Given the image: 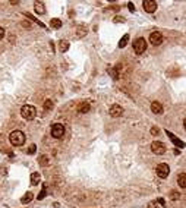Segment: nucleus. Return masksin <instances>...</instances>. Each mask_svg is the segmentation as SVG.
<instances>
[{
  "label": "nucleus",
  "instance_id": "obj_20",
  "mask_svg": "<svg viewBox=\"0 0 186 208\" xmlns=\"http://www.w3.org/2000/svg\"><path fill=\"white\" fill-rule=\"evenodd\" d=\"M53 109V101L51 100H45L44 101V110H50Z\"/></svg>",
  "mask_w": 186,
  "mask_h": 208
},
{
  "label": "nucleus",
  "instance_id": "obj_17",
  "mask_svg": "<svg viewBox=\"0 0 186 208\" xmlns=\"http://www.w3.org/2000/svg\"><path fill=\"white\" fill-rule=\"evenodd\" d=\"M167 135L170 136V139H172V141H173V142H175L176 145H177V147H183V142H182L180 139H177V138H176V136L173 135V133H172V132H169V131H167Z\"/></svg>",
  "mask_w": 186,
  "mask_h": 208
},
{
  "label": "nucleus",
  "instance_id": "obj_13",
  "mask_svg": "<svg viewBox=\"0 0 186 208\" xmlns=\"http://www.w3.org/2000/svg\"><path fill=\"white\" fill-rule=\"evenodd\" d=\"M35 12L37 13H40V15H43L44 12H45V8H44V3H41V2H35Z\"/></svg>",
  "mask_w": 186,
  "mask_h": 208
},
{
  "label": "nucleus",
  "instance_id": "obj_9",
  "mask_svg": "<svg viewBox=\"0 0 186 208\" xmlns=\"http://www.w3.org/2000/svg\"><path fill=\"white\" fill-rule=\"evenodd\" d=\"M150 41H151L153 45H160V44L163 43V35H161V33H158V31L153 33L150 35Z\"/></svg>",
  "mask_w": 186,
  "mask_h": 208
},
{
  "label": "nucleus",
  "instance_id": "obj_10",
  "mask_svg": "<svg viewBox=\"0 0 186 208\" xmlns=\"http://www.w3.org/2000/svg\"><path fill=\"white\" fill-rule=\"evenodd\" d=\"M151 111L155 113V114H163V113H164L163 106H161L158 101H153V103H151Z\"/></svg>",
  "mask_w": 186,
  "mask_h": 208
},
{
  "label": "nucleus",
  "instance_id": "obj_12",
  "mask_svg": "<svg viewBox=\"0 0 186 208\" xmlns=\"http://www.w3.org/2000/svg\"><path fill=\"white\" fill-rule=\"evenodd\" d=\"M33 198H34L33 192H26V194L21 198V202H22V204H28V202H31V201H33Z\"/></svg>",
  "mask_w": 186,
  "mask_h": 208
},
{
  "label": "nucleus",
  "instance_id": "obj_4",
  "mask_svg": "<svg viewBox=\"0 0 186 208\" xmlns=\"http://www.w3.org/2000/svg\"><path fill=\"white\" fill-rule=\"evenodd\" d=\"M133 50H135L136 54H142L144 51L147 50L145 38H138V40H135V43H133Z\"/></svg>",
  "mask_w": 186,
  "mask_h": 208
},
{
  "label": "nucleus",
  "instance_id": "obj_14",
  "mask_svg": "<svg viewBox=\"0 0 186 208\" xmlns=\"http://www.w3.org/2000/svg\"><path fill=\"white\" fill-rule=\"evenodd\" d=\"M40 180H41V177H40V173H37V172H34L33 175H31V185H38L40 183Z\"/></svg>",
  "mask_w": 186,
  "mask_h": 208
},
{
  "label": "nucleus",
  "instance_id": "obj_2",
  "mask_svg": "<svg viewBox=\"0 0 186 208\" xmlns=\"http://www.w3.org/2000/svg\"><path fill=\"white\" fill-rule=\"evenodd\" d=\"M21 114H22L23 119H26V120H33L34 117L37 116V110H35L34 106L26 104V106H23V107L21 109Z\"/></svg>",
  "mask_w": 186,
  "mask_h": 208
},
{
  "label": "nucleus",
  "instance_id": "obj_21",
  "mask_svg": "<svg viewBox=\"0 0 186 208\" xmlns=\"http://www.w3.org/2000/svg\"><path fill=\"white\" fill-rule=\"evenodd\" d=\"M40 163H41L43 166H47V164H48V157H47V155H43V157H41V160H40Z\"/></svg>",
  "mask_w": 186,
  "mask_h": 208
},
{
  "label": "nucleus",
  "instance_id": "obj_5",
  "mask_svg": "<svg viewBox=\"0 0 186 208\" xmlns=\"http://www.w3.org/2000/svg\"><path fill=\"white\" fill-rule=\"evenodd\" d=\"M155 172H157V176H158V177L166 179V177L169 176V173H170V167H169V164H166V163H161V164L157 166Z\"/></svg>",
  "mask_w": 186,
  "mask_h": 208
},
{
  "label": "nucleus",
  "instance_id": "obj_30",
  "mask_svg": "<svg viewBox=\"0 0 186 208\" xmlns=\"http://www.w3.org/2000/svg\"><path fill=\"white\" fill-rule=\"evenodd\" d=\"M158 202H160L161 205H164V204H166V202H164V199H163V198H160V199H158Z\"/></svg>",
  "mask_w": 186,
  "mask_h": 208
},
{
  "label": "nucleus",
  "instance_id": "obj_11",
  "mask_svg": "<svg viewBox=\"0 0 186 208\" xmlns=\"http://www.w3.org/2000/svg\"><path fill=\"white\" fill-rule=\"evenodd\" d=\"M177 183H179V186L182 188V189L186 188V175L185 173H180V175H179V177H177Z\"/></svg>",
  "mask_w": 186,
  "mask_h": 208
},
{
  "label": "nucleus",
  "instance_id": "obj_7",
  "mask_svg": "<svg viewBox=\"0 0 186 208\" xmlns=\"http://www.w3.org/2000/svg\"><path fill=\"white\" fill-rule=\"evenodd\" d=\"M142 6H144V11L148 12V13H154V12L157 11V2H154V0H144Z\"/></svg>",
  "mask_w": 186,
  "mask_h": 208
},
{
  "label": "nucleus",
  "instance_id": "obj_23",
  "mask_svg": "<svg viewBox=\"0 0 186 208\" xmlns=\"http://www.w3.org/2000/svg\"><path fill=\"white\" fill-rule=\"evenodd\" d=\"M35 151H37V145H31L28 150V154H35Z\"/></svg>",
  "mask_w": 186,
  "mask_h": 208
},
{
  "label": "nucleus",
  "instance_id": "obj_26",
  "mask_svg": "<svg viewBox=\"0 0 186 208\" xmlns=\"http://www.w3.org/2000/svg\"><path fill=\"white\" fill-rule=\"evenodd\" d=\"M44 197H45V188H43V191H41V194L38 195V199H43Z\"/></svg>",
  "mask_w": 186,
  "mask_h": 208
},
{
  "label": "nucleus",
  "instance_id": "obj_24",
  "mask_svg": "<svg viewBox=\"0 0 186 208\" xmlns=\"http://www.w3.org/2000/svg\"><path fill=\"white\" fill-rule=\"evenodd\" d=\"M148 208H158V204H157V201H151V202L148 204Z\"/></svg>",
  "mask_w": 186,
  "mask_h": 208
},
{
  "label": "nucleus",
  "instance_id": "obj_18",
  "mask_svg": "<svg viewBox=\"0 0 186 208\" xmlns=\"http://www.w3.org/2000/svg\"><path fill=\"white\" fill-rule=\"evenodd\" d=\"M128 40H129V34H125L123 37L120 38V41H119V47L123 48V47H126V44H128Z\"/></svg>",
  "mask_w": 186,
  "mask_h": 208
},
{
  "label": "nucleus",
  "instance_id": "obj_25",
  "mask_svg": "<svg viewBox=\"0 0 186 208\" xmlns=\"http://www.w3.org/2000/svg\"><path fill=\"white\" fill-rule=\"evenodd\" d=\"M128 8H129V11L131 12H135V5H133V3H128Z\"/></svg>",
  "mask_w": 186,
  "mask_h": 208
},
{
  "label": "nucleus",
  "instance_id": "obj_28",
  "mask_svg": "<svg viewBox=\"0 0 186 208\" xmlns=\"http://www.w3.org/2000/svg\"><path fill=\"white\" fill-rule=\"evenodd\" d=\"M151 133H153V135H157V133H158V128H153V129H151Z\"/></svg>",
  "mask_w": 186,
  "mask_h": 208
},
{
  "label": "nucleus",
  "instance_id": "obj_15",
  "mask_svg": "<svg viewBox=\"0 0 186 208\" xmlns=\"http://www.w3.org/2000/svg\"><path fill=\"white\" fill-rule=\"evenodd\" d=\"M89 109H91V107H89L88 103H81V104L78 106V111H79V113H88Z\"/></svg>",
  "mask_w": 186,
  "mask_h": 208
},
{
  "label": "nucleus",
  "instance_id": "obj_27",
  "mask_svg": "<svg viewBox=\"0 0 186 208\" xmlns=\"http://www.w3.org/2000/svg\"><path fill=\"white\" fill-rule=\"evenodd\" d=\"M3 37H5V29H3V28L0 26V40H2Z\"/></svg>",
  "mask_w": 186,
  "mask_h": 208
},
{
  "label": "nucleus",
  "instance_id": "obj_3",
  "mask_svg": "<svg viewBox=\"0 0 186 208\" xmlns=\"http://www.w3.org/2000/svg\"><path fill=\"white\" fill-rule=\"evenodd\" d=\"M65 135V126L62 125V123H54L53 126H51V136L56 138V139H59V138H62Z\"/></svg>",
  "mask_w": 186,
  "mask_h": 208
},
{
  "label": "nucleus",
  "instance_id": "obj_8",
  "mask_svg": "<svg viewBox=\"0 0 186 208\" xmlns=\"http://www.w3.org/2000/svg\"><path fill=\"white\" fill-rule=\"evenodd\" d=\"M109 113L111 117H120L122 114H123V109H122V106H119V104H113L110 107Z\"/></svg>",
  "mask_w": 186,
  "mask_h": 208
},
{
  "label": "nucleus",
  "instance_id": "obj_22",
  "mask_svg": "<svg viewBox=\"0 0 186 208\" xmlns=\"http://www.w3.org/2000/svg\"><path fill=\"white\" fill-rule=\"evenodd\" d=\"M170 198H172V199H179V198H180V195H179L176 191H172V192H170Z\"/></svg>",
  "mask_w": 186,
  "mask_h": 208
},
{
  "label": "nucleus",
  "instance_id": "obj_1",
  "mask_svg": "<svg viewBox=\"0 0 186 208\" xmlns=\"http://www.w3.org/2000/svg\"><path fill=\"white\" fill-rule=\"evenodd\" d=\"M9 141L13 147H19V145H23L25 142V133L22 131H13L9 135Z\"/></svg>",
  "mask_w": 186,
  "mask_h": 208
},
{
  "label": "nucleus",
  "instance_id": "obj_29",
  "mask_svg": "<svg viewBox=\"0 0 186 208\" xmlns=\"http://www.w3.org/2000/svg\"><path fill=\"white\" fill-rule=\"evenodd\" d=\"M125 22V19H123V18H122V19H120V16H117V18H116V19H114V22Z\"/></svg>",
  "mask_w": 186,
  "mask_h": 208
},
{
  "label": "nucleus",
  "instance_id": "obj_16",
  "mask_svg": "<svg viewBox=\"0 0 186 208\" xmlns=\"http://www.w3.org/2000/svg\"><path fill=\"white\" fill-rule=\"evenodd\" d=\"M50 26L54 28V29H59V28L62 26V21H60L59 18H53V19L50 21Z\"/></svg>",
  "mask_w": 186,
  "mask_h": 208
},
{
  "label": "nucleus",
  "instance_id": "obj_6",
  "mask_svg": "<svg viewBox=\"0 0 186 208\" xmlns=\"http://www.w3.org/2000/svg\"><path fill=\"white\" fill-rule=\"evenodd\" d=\"M151 151L154 154H157V155H161V154L166 153V145L163 142H160V141H154L151 144Z\"/></svg>",
  "mask_w": 186,
  "mask_h": 208
},
{
  "label": "nucleus",
  "instance_id": "obj_19",
  "mask_svg": "<svg viewBox=\"0 0 186 208\" xmlns=\"http://www.w3.org/2000/svg\"><path fill=\"white\" fill-rule=\"evenodd\" d=\"M59 50L63 51V53L67 51V50H69V43H67V41H60V43H59Z\"/></svg>",
  "mask_w": 186,
  "mask_h": 208
}]
</instances>
